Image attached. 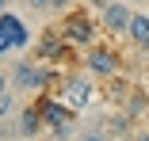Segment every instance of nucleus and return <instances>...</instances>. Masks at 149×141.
I'll return each instance as SVG.
<instances>
[{
    "label": "nucleus",
    "mask_w": 149,
    "mask_h": 141,
    "mask_svg": "<svg viewBox=\"0 0 149 141\" xmlns=\"http://www.w3.org/2000/svg\"><path fill=\"white\" fill-rule=\"evenodd\" d=\"M0 42L8 50H27L31 46V31L15 12H0Z\"/></svg>",
    "instance_id": "obj_4"
},
{
    "label": "nucleus",
    "mask_w": 149,
    "mask_h": 141,
    "mask_svg": "<svg viewBox=\"0 0 149 141\" xmlns=\"http://www.w3.org/2000/svg\"><path fill=\"white\" fill-rule=\"evenodd\" d=\"M130 4H123V0H111V4L100 12V23H103V31L111 35H126V27H130Z\"/></svg>",
    "instance_id": "obj_7"
},
{
    "label": "nucleus",
    "mask_w": 149,
    "mask_h": 141,
    "mask_svg": "<svg viewBox=\"0 0 149 141\" xmlns=\"http://www.w3.org/2000/svg\"><path fill=\"white\" fill-rule=\"evenodd\" d=\"M38 115H42V122L50 126V130H57V126H65V122H73V107L65 103V99H50V95H38Z\"/></svg>",
    "instance_id": "obj_6"
},
{
    "label": "nucleus",
    "mask_w": 149,
    "mask_h": 141,
    "mask_svg": "<svg viewBox=\"0 0 149 141\" xmlns=\"http://www.w3.org/2000/svg\"><path fill=\"white\" fill-rule=\"evenodd\" d=\"M69 42H65V35L61 31H42L38 35V42H35V57L38 61H50V65H57V61H65L69 57Z\"/></svg>",
    "instance_id": "obj_5"
},
{
    "label": "nucleus",
    "mask_w": 149,
    "mask_h": 141,
    "mask_svg": "<svg viewBox=\"0 0 149 141\" xmlns=\"http://www.w3.org/2000/svg\"><path fill=\"white\" fill-rule=\"evenodd\" d=\"M27 4H31L35 12H50V0H27Z\"/></svg>",
    "instance_id": "obj_14"
},
{
    "label": "nucleus",
    "mask_w": 149,
    "mask_h": 141,
    "mask_svg": "<svg viewBox=\"0 0 149 141\" xmlns=\"http://www.w3.org/2000/svg\"><path fill=\"white\" fill-rule=\"evenodd\" d=\"M88 4H92V8H100V12H103V8L111 4V0H88Z\"/></svg>",
    "instance_id": "obj_17"
},
{
    "label": "nucleus",
    "mask_w": 149,
    "mask_h": 141,
    "mask_svg": "<svg viewBox=\"0 0 149 141\" xmlns=\"http://www.w3.org/2000/svg\"><path fill=\"white\" fill-rule=\"evenodd\" d=\"M8 115H15V99H12V88H8L4 95H0V122H4Z\"/></svg>",
    "instance_id": "obj_11"
},
{
    "label": "nucleus",
    "mask_w": 149,
    "mask_h": 141,
    "mask_svg": "<svg viewBox=\"0 0 149 141\" xmlns=\"http://www.w3.org/2000/svg\"><path fill=\"white\" fill-rule=\"evenodd\" d=\"M8 88H12V80H8V73H0V95H4Z\"/></svg>",
    "instance_id": "obj_16"
},
{
    "label": "nucleus",
    "mask_w": 149,
    "mask_h": 141,
    "mask_svg": "<svg viewBox=\"0 0 149 141\" xmlns=\"http://www.w3.org/2000/svg\"><path fill=\"white\" fill-rule=\"evenodd\" d=\"M4 53H12V50H8V46H4V42H0V57H4Z\"/></svg>",
    "instance_id": "obj_19"
},
{
    "label": "nucleus",
    "mask_w": 149,
    "mask_h": 141,
    "mask_svg": "<svg viewBox=\"0 0 149 141\" xmlns=\"http://www.w3.org/2000/svg\"><path fill=\"white\" fill-rule=\"evenodd\" d=\"M92 95H96L92 73H84V76H65V80H61V95H57V99H65L73 111H84L88 103H92Z\"/></svg>",
    "instance_id": "obj_3"
},
{
    "label": "nucleus",
    "mask_w": 149,
    "mask_h": 141,
    "mask_svg": "<svg viewBox=\"0 0 149 141\" xmlns=\"http://www.w3.org/2000/svg\"><path fill=\"white\" fill-rule=\"evenodd\" d=\"M54 137H57V141H69V137H73V122H65V126H57V130H54Z\"/></svg>",
    "instance_id": "obj_13"
},
{
    "label": "nucleus",
    "mask_w": 149,
    "mask_h": 141,
    "mask_svg": "<svg viewBox=\"0 0 149 141\" xmlns=\"http://www.w3.org/2000/svg\"><path fill=\"white\" fill-rule=\"evenodd\" d=\"M61 35L69 46H92L96 42V19L88 15V12H65L61 15Z\"/></svg>",
    "instance_id": "obj_2"
},
{
    "label": "nucleus",
    "mask_w": 149,
    "mask_h": 141,
    "mask_svg": "<svg viewBox=\"0 0 149 141\" xmlns=\"http://www.w3.org/2000/svg\"><path fill=\"white\" fill-rule=\"evenodd\" d=\"M80 141H107V133H96V130H92V133H84Z\"/></svg>",
    "instance_id": "obj_15"
},
{
    "label": "nucleus",
    "mask_w": 149,
    "mask_h": 141,
    "mask_svg": "<svg viewBox=\"0 0 149 141\" xmlns=\"http://www.w3.org/2000/svg\"><path fill=\"white\" fill-rule=\"evenodd\" d=\"M42 126H46V122H42V115H38V107H23L19 115H15V133H19V137H27V141L38 137V130H42Z\"/></svg>",
    "instance_id": "obj_8"
},
{
    "label": "nucleus",
    "mask_w": 149,
    "mask_h": 141,
    "mask_svg": "<svg viewBox=\"0 0 149 141\" xmlns=\"http://www.w3.org/2000/svg\"><path fill=\"white\" fill-rule=\"evenodd\" d=\"M69 8H73V0H50V12L54 15H65Z\"/></svg>",
    "instance_id": "obj_12"
},
{
    "label": "nucleus",
    "mask_w": 149,
    "mask_h": 141,
    "mask_svg": "<svg viewBox=\"0 0 149 141\" xmlns=\"http://www.w3.org/2000/svg\"><path fill=\"white\" fill-rule=\"evenodd\" d=\"M134 141H149V130H141V133H138V137H134Z\"/></svg>",
    "instance_id": "obj_18"
},
{
    "label": "nucleus",
    "mask_w": 149,
    "mask_h": 141,
    "mask_svg": "<svg viewBox=\"0 0 149 141\" xmlns=\"http://www.w3.org/2000/svg\"><path fill=\"white\" fill-rule=\"evenodd\" d=\"M126 38H130L138 50H149V15H145V12H134V15H130Z\"/></svg>",
    "instance_id": "obj_9"
},
{
    "label": "nucleus",
    "mask_w": 149,
    "mask_h": 141,
    "mask_svg": "<svg viewBox=\"0 0 149 141\" xmlns=\"http://www.w3.org/2000/svg\"><path fill=\"white\" fill-rule=\"evenodd\" d=\"M118 69H123V57H118L111 46H96V42L84 46V73L111 80V76H118Z\"/></svg>",
    "instance_id": "obj_1"
},
{
    "label": "nucleus",
    "mask_w": 149,
    "mask_h": 141,
    "mask_svg": "<svg viewBox=\"0 0 149 141\" xmlns=\"http://www.w3.org/2000/svg\"><path fill=\"white\" fill-rule=\"evenodd\" d=\"M0 12H8V0H0Z\"/></svg>",
    "instance_id": "obj_20"
},
{
    "label": "nucleus",
    "mask_w": 149,
    "mask_h": 141,
    "mask_svg": "<svg viewBox=\"0 0 149 141\" xmlns=\"http://www.w3.org/2000/svg\"><path fill=\"white\" fill-rule=\"evenodd\" d=\"M145 111H149V99H145L141 92H130V95H126V115L138 118V115H145Z\"/></svg>",
    "instance_id": "obj_10"
}]
</instances>
